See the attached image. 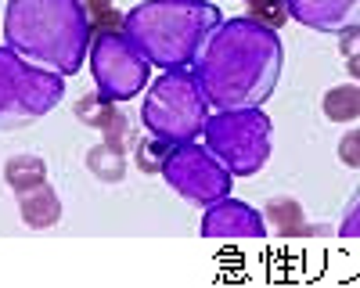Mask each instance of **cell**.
Instances as JSON below:
<instances>
[{
    "instance_id": "16",
    "label": "cell",
    "mask_w": 360,
    "mask_h": 288,
    "mask_svg": "<svg viewBox=\"0 0 360 288\" xmlns=\"http://www.w3.org/2000/svg\"><path fill=\"white\" fill-rule=\"evenodd\" d=\"M47 181V162L40 155H11L4 162V184L22 195V191H33Z\"/></svg>"
},
{
    "instance_id": "20",
    "label": "cell",
    "mask_w": 360,
    "mask_h": 288,
    "mask_svg": "<svg viewBox=\"0 0 360 288\" xmlns=\"http://www.w3.org/2000/svg\"><path fill=\"white\" fill-rule=\"evenodd\" d=\"M339 235L360 238V188L353 191V198L346 202V209H342V216H339Z\"/></svg>"
},
{
    "instance_id": "9",
    "label": "cell",
    "mask_w": 360,
    "mask_h": 288,
    "mask_svg": "<svg viewBox=\"0 0 360 288\" xmlns=\"http://www.w3.org/2000/svg\"><path fill=\"white\" fill-rule=\"evenodd\" d=\"M198 235L209 242H238V238H266V220L259 209H252L242 198H217L213 206H205Z\"/></svg>"
},
{
    "instance_id": "8",
    "label": "cell",
    "mask_w": 360,
    "mask_h": 288,
    "mask_svg": "<svg viewBox=\"0 0 360 288\" xmlns=\"http://www.w3.org/2000/svg\"><path fill=\"white\" fill-rule=\"evenodd\" d=\"M162 181L191 206L205 209L217 198L231 195L234 177L227 173V166L198 140H184V144H169V152L162 159Z\"/></svg>"
},
{
    "instance_id": "21",
    "label": "cell",
    "mask_w": 360,
    "mask_h": 288,
    "mask_svg": "<svg viewBox=\"0 0 360 288\" xmlns=\"http://www.w3.org/2000/svg\"><path fill=\"white\" fill-rule=\"evenodd\" d=\"M346 72H349V79H356L360 83V51H353V54H346Z\"/></svg>"
},
{
    "instance_id": "10",
    "label": "cell",
    "mask_w": 360,
    "mask_h": 288,
    "mask_svg": "<svg viewBox=\"0 0 360 288\" xmlns=\"http://www.w3.org/2000/svg\"><path fill=\"white\" fill-rule=\"evenodd\" d=\"M285 15L314 33H346L360 25V0H281Z\"/></svg>"
},
{
    "instance_id": "7",
    "label": "cell",
    "mask_w": 360,
    "mask_h": 288,
    "mask_svg": "<svg viewBox=\"0 0 360 288\" xmlns=\"http://www.w3.org/2000/svg\"><path fill=\"white\" fill-rule=\"evenodd\" d=\"M86 65L94 76V91L108 101H130L144 94V86L152 83V62L127 40L123 29H101L90 40Z\"/></svg>"
},
{
    "instance_id": "3",
    "label": "cell",
    "mask_w": 360,
    "mask_h": 288,
    "mask_svg": "<svg viewBox=\"0 0 360 288\" xmlns=\"http://www.w3.org/2000/svg\"><path fill=\"white\" fill-rule=\"evenodd\" d=\"M217 25L220 8L209 0H141L123 15L127 40L155 69H191Z\"/></svg>"
},
{
    "instance_id": "6",
    "label": "cell",
    "mask_w": 360,
    "mask_h": 288,
    "mask_svg": "<svg viewBox=\"0 0 360 288\" xmlns=\"http://www.w3.org/2000/svg\"><path fill=\"white\" fill-rule=\"evenodd\" d=\"M65 101V76L29 65L0 44V130H25Z\"/></svg>"
},
{
    "instance_id": "4",
    "label": "cell",
    "mask_w": 360,
    "mask_h": 288,
    "mask_svg": "<svg viewBox=\"0 0 360 288\" xmlns=\"http://www.w3.org/2000/svg\"><path fill=\"white\" fill-rule=\"evenodd\" d=\"M209 119V101L191 69H162L144 86L141 126L166 144L198 140Z\"/></svg>"
},
{
    "instance_id": "19",
    "label": "cell",
    "mask_w": 360,
    "mask_h": 288,
    "mask_svg": "<svg viewBox=\"0 0 360 288\" xmlns=\"http://www.w3.org/2000/svg\"><path fill=\"white\" fill-rule=\"evenodd\" d=\"M339 162L349 169H360V126H349L339 137Z\"/></svg>"
},
{
    "instance_id": "2",
    "label": "cell",
    "mask_w": 360,
    "mask_h": 288,
    "mask_svg": "<svg viewBox=\"0 0 360 288\" xmlns=\"http://www.w3.org/2000/svg\"><path fill=\"white\" fill-rule=\"evenodd\" d=\"M94 22L83 0H8L4 44L29 65L76 76L86 65Z\"/></svg>"
},
{
    "instance_id": "18",
    "label": "cell",
    "mask_w": 360,
    "mask_h": 288,
    "mask_svg": "<svg viewBox=\"0 0 360 288\" xmlns=\"http://www.w3.org/2000/svg\"><path fill=\"white\" fill-rule=\"evenodd\" d=\"M86 11H90V22H94V29L101 33V29H123V15L112 11V0H83Z\"/></svg>"
},
{
    "instance_id": "17",
    "label": "cell",
    "mask_w": 360,
    "mask_h": 288,
    "mask_svg": "<svg viewBox=\"0 0 360 288\" xmlns=\"http://www.w3.org/2000/svg\"><path fill=\"white\" fill-rule=\"evenodd\" d=\"M169 152V144L152 137V133H144V140H137V166L144 173H162V159Z\"/></svg>"
},
{
    "instance_id": "13",
    "label": "cell",
    "mask_w": 360,
    "mask_h": 288,
    "mask_svg": "<svg viewBox=\"0 0 360 288\" xmlns=\"http://www.w3.org/2000/svg\"><path fill=\"white\" fill-rule=\"evenodd\" d=\"M18 213H22V223L25 227L47 230V227H54L58 220H62V198H58V191L44 181L40 188L18 195Z\"/></svg>"
},
{
    "instance_id": "15",
    "label": "cell",
    "mask_w": 360,
    "mask_h": 288,
    "mask_svg": "<svg viewBox=\"0 0 360 288\" xmlns=\"http://www.w3.org/2000/svg\"><path fill=\"white\" fill-rule=\"evenodd\" d=\"M321 112H324L328 123H353V119H360V83L349 79V83L328 86L324 98H321Z\"/></svg>"
},
{
    "instance_id": "1",
    "label": "cell",
    "mask_w": 360,
    "mask_h": 288,
    "mask_svg": "<svg viewBox=\"0 0 360 288\" xmlns=\"http://www.w3.org/2000/svg\"><path fill=\"white\" fill-rule=\"evenodd\" d=\"M281 37L252 15L220 18L195 58V79L209 108H259L281 76Z\"/></svg>"
},
{
    "instance_id": "5",
    "label": "cell",
    "mask_w": 360,
    "mask_h": 288,
    "mask_svg": "<svg viewBox=\"0 0 360 288\" xmlns=\"http://www.w3.org/2000/svg\"><path fill=\"white\" fill-rule=\"evenodd\" d=\"M202 144L231 177H256L274 152V123L259 108H213L202 126Z\"/></svg>"
},
{
    "instance_id": "11",
    "label": "cell",
    "mask_w": 360,
    "mask_h": 288,
    "mask_svg": "<svg viewBox=\"0 0 360 288\" xmlns=\"http://www.w3.org/2000/svg\"><path fill=\"white\" fill-rule=\"evenodd\" d=\"M72 112L83 126H94L108 144H115V148H127L130 144V123H127V115H119V101H108L94 91V94L79 98L72 105Z\"/></svg>"
},
{
    "instance_id": "14",
    "label": "cell",
    "mask_w": 360,
    "mask_h": 288,
    "mask_svg": "<svg viewBox=\"0 0 360 288\" xmlns=\"http://www.w3.org/2000/svg\"><path fill=\"white\" fill-rule=\"evenodd\" d=\"M83 162L90 169V177L101 181V184H123V177H127V148H115L108 140L94 144V148L83 155Z\"/></svg>"
},
{
    "instance_id": "12",
    "label": "cell",
    "mask_w": 360,
    "mask_h": 288,
    "mask_svg": "<svg viewBox=\"0 0 360 288\" xmlns=\"http://www.w3.org/2000/svg\"><path fill=\"white\" fill-rule=\"evenodd\" d=\"M263 220H266V235H328V227H310L307 216H303V206H299V198L292 195H278V198H270L266 202V209H263Z\"/></svg>"
}]
</instances>
